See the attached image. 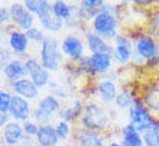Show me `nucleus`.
<instances>
[{
	"label": "nucleus",
	"mask_w": 159,
	"mask_h": 146,
	"mask_svg": "<svg viewBox=\"0 0 159 146\" xmlns=\"http://www.w3.org/2000/svg\"><path fill=\"white\" fill-rule=\"evenodd\" d=\"M80 127L94 132L106 133L111 126V112L109 106L103 104L98 100H90L85 104L83 116L80 117L78 125Z\"/></svg>",
	"instance_id": "f257e3e1"
},
{
	"label": "nucleus",
	"mask_w": 159,
	"mask_h": 146,
	"mask_svg": "<svg viewBox=\"0 0 159 146\" xmlns=\"http://www.w3.org/2000/svg\"><path fill=\"white\" fill-rule=\"evenodd\" d=\"M39 61L49 72H57L65 65V57L61 49V41L55 35H46L39 45Z\"/></svg>",
	"instance_id": "f03ea898"
},
{
	"label": "nucleus",
	"mask_w": 159,
	"mask_h": 146,
	"mask_svg": "<svg viewBox=\"0 0 159 146\" xmlns=\"http://www.w3.org/2000/svg\"><path fill=\"white\" fill-rule=\"evenodd\" d=\"M130 36V35H129ZM133 39L134 55L145 61L146 67H159V43L151 34H142L130 36Z\"/></svg>",
	"instance_id": "7ed1b4c3"
},
{
	"label": "nucleus",
	"mask_w": 159,
	"mask_h": 146,
	"mask_svg": "<svg viewBox=\"0 0 159 146\" xmlns=\"http://www.w3.org/2000/svg\"><path fill=\"white\" fill-rule=\"evenodd\" d=\"M87 28L93 32H96L97 35H100L104 41L113 43L114 39L120 35V32H119V29H120V17L98 10V13L93 17V21L88 23Z\"/></svg>",
	"instance_id": "20e7f679"
},
{
	"label": "nucleus",
	"mask_w": 159,
	"mask_h": 146,
	"mask_svg": "<svg viewBox=\"0 0 159 146\" xmlns=\"http://www.w3.org/2000/svg\"><path fill=\"white\" fill-rule=\"evenodd\" d=\"M127 121L132 123V125L138 129L139 133H145V132H149V130L153 129L155 126L156 119L151 114V112L146 109V106L143 104L142 97L136 96L134 97V101L132 107L127 110Z\"/></svg>",
	"instance_id": "39448f33"
},
{
	"label": "nucleus",
	"mask_w": 159,
	"mask_h": 146,
	"mask_svg": "<svg viewBox=\"0 0 159 146\" xmlns=\"http://www.w3.org/2000/svg\"><path fill=\"white\" fill-rule=\"evenodd\" d=\"M61 49H62L64 57L71 62H77L80 58L87 55L85 41L77 32H68L67 35H64V38L61 39Z\"/></svg>",
	"instance_id": "423d86ee"
},
{
	"label": "nucleus",
	"mask_w": 159,
	"mask_h": 146,
	"mask_svg": "<svg viewBox=\"0 0 159 146\" xmlns=\"http://www.w3.org/2000/svg\"><path fill=\"white\" fill-rule=\"evenodd\" d=\"M113 59L114 64L120 67L129 65L134 55V45L133 39L126 34H120L113 42Z\"/></svg>",
	"instance_id": "0eeeda50"
},
{
	"label": "nucleus",
	"mask_w": 159,
	"mask_h": 146,
	"mask_svg": "<svg viewBox=\"0 0 159 146\" xmlns=\"http://www.w3.org/2000/svg\"><path fill=\"white\" fill-rule=\"evenodd\" d=\"M4 32H6V41H7L6 46L12 51L13 55H16V57H23V55H26L29 52L30 43H32V42L29 41L26 32L17 29V28H15L13 25L6 28Z\"/></svg>",
	"instance_id": "6e6552de"
},
{
	"label": "nucleus",
	"mask_w": 159,
	"mask_h": 146,
	"mask_svg": "<svg viewBox=\"0 0 159 146\" xmlns=\"http://www.w3.org/2000/svg\"><path fill=\"white\" fill-rule=\"evenodd\" d=\"M9 10H10V16H12V25L15 28L23 30V32H28L35 26L36 16L26 9V6L22 2L12 3L9 6Z\"/></svg>",
	"instance_id": "1a4fd4ad"
},
{
	"label": "nucleus",
	"mask_w": 159,
	"mask_h": 146,
	"mask_svg": "<svg viewBox=\"0 0 159 146\" xmlns=\"http://www.w3.org/2000/svg\"><path fill=\"white\" fill-rule=\"evenodd\" d=\"M25 67H26V74L32 81L35 83V85L42 90L46 88L48 84L51 83V72L46 68L42 67L39 58L35 57H26L25 58Z\"/></svg>",
	"instance_id": "9d476101"
},
{
	"label": "nucleus",
	"mask_w": 159,
	"mask_h": 146,
	"mask_svg": "<svg viewBox=\"0 0 159 146\" xmlns=\"http://www.w3.org/2000/svg\"><path fill=\"white\" fill-rule=\"evenodd\" d=\"M36 21H38L39 26L42 28V30H45L48 34L57 35L61 34L65 29V22L55 16L54 10H52V2L49 4H46L45 7L36 15Z\"/></svg>",
	"instance_id": "9b49d317"
},
{
	"label": "nucleus",
	"mask_w": 159,
	"mask_h": 146,
	"mask_svg": "<svg viewBox=\"0 0 159 146\" xmlns=\"http://www.w3.org/2000/svg\"><path fill=\"white\" fill-rule=\"evenodd\" d=\"M94 85H96L97 100L101 101L106 106L113 104L119 94V90H120L119 84L116 83V80L107 78V77H98Z\"/></svg>",
	"instance_id": "f8f14e48"
},
{
	"label": "nucleus",
	"mask_w": 159,
	"mask_h": 146,
	"mask_svg": "<svg viewBox=\"0 0 159 146\" xmlns=\"http://www.w3.org/2000/svg\"><path fill=\"white\" fill-rule=\"evenodd\" d=\"M32 112H34V107H32V103L28 98L13 94L12 106H10V110H9V114L12 116V120L25 123V121L32 119Z\"/></svg>",
	"instance_id": "ddd939ff"
},
{
	"label": "nucleus",
	"mask_w": 159,
	"mask_h": 146,
	"mask_svg": "<svg viewBox=\"0 0 159 146\" xmlns=\"http://www.w3.org/2000/svg\"><path fill=\"white\" fill-rule=\"evenodd\" d=\"M139 96L142 97L143 104L146 106L152 116L159 119V81L148 83Z\"/></svg>",
	"instance_id": "4468645a"
},
{
	"label": "nucleus",
	"mask_w": 159,
	"mask_h": 146,
	"mask_svg": "<svg viewBox=\"0 0 159 146\" xmlns=\"http://www.w3.org/2000/svg\"><path fill=\"white\" fill-rule=\"evenodd\" d=\"M2 77L4 78L6 84H12L15 81H19V80L28 77L26 67H25V59L16 57V58L10 59L7 64H4L2 67Z\"/></svg>",
	"instance_id": "2eb2a0df"
},
{
	"label": "nucleus",
	"mask_w": 159,
	"mask_h": 146,
	"mask_svg": "<svg viewBox=\"0 0 159 146\" xmlns=\"http://www.w3.org/2000/svg\"><path fill=\"white\" fill-rule=\"evenodd\" d=\"M7 87L13 94L25 97V98H28L29 101H34V100H38L39 98V91H41V90L35 85V83L29 77H25V78L19 80V81L7 84Z\"/></svg>",
	"instance_id": "dca6fc26"
},
{
	"label": "nucleus",
	"mask_w": 159,
	"mask_h": 146,
	"mask_svg": "<svg viewBox=\"0 0 159 146\" xmlns=\"http://www.w3.org/2000/svg\"><path fill=\"white\" fill-rule=\"evenodd\" d=\"M104 135L106 133H100V132H94V130H88L77 126L72 142L78 143L80 146H107Z\"/></svg>",
	"instance_id": "f3484780"
},
{
	"label": "nucleus",
	"mask_w": 159,
	"mask_h": 146,
	"mask_svg": "<svg viewBox=\"0 0 159 146\" xmlns=\"http://www.w3.org/2000/svg\"><path fill=\"white\" fill-rule=\"evenodd\" d=\"M84 41H85V46H87L88 54H97V52H106V54H113V43L104 41L100 35H97L96 32H93L87 28L84 30Z\"/></svg>",
	"instance_id": "a211bd4d"
},
{
	"label": "nucleus",
	"mask_w": 159,
	"mask_h": 146,
	"mask_svg": "<svg viewBox=\"0 0 159 146\" xmlns=\"http://www.w3.org/2000/svg\"><path fill=\"white\" fill-rule=\"evenodd\" d=\"M23 138H25L23 123L12 120L9 125L2 127V139L6 146H19Z\"/></svg>",
	"instance_id": "6ab92c4d"
},
{
	"label": "nucleus",
	"mask_w": 159,
	"mask_h": 146,
	"mask_svg": "<svg viewBox=\"0 0 159 146\" xmlns=\"http://www.w3.org/2000/svg\"><path fill=\"white\" fill-rule=\"evenodd\" d=\"M90 57H91V64H93V68H94L97 77H103V75H106L107 72H110L113 70L114 59L111 54L97 52V54H91Z\"/></svg>",
	"instance_id": "aec40b11"
},
{
	"label": "nucleus",
	"mask_w": 159,
	"mask_h": 146,
	"mask_svg": "<svg viewBox=\"0 0 159 146\" xmlns=\"http://www.w3.org/2000/svg\"><path fill=\"white\" fill-rule=\"evenodd\" d=\"M35 143H36V146H59L61 140L57 135L55 125L41 126L38 135L35 138Z\"/></svg>",
	"instance_id": "412c9836"
},
{
	"label": "nucleus",
	"mask_w": 159,
	"mask_h": 146,
	"mask_svg": "<svg viewBox=\"0 0 159 146\" xmlns=\"http://www.w3.org/2000/svg\"><path fill=\"white\" fill-rule=\"evenodd\" d=\"M120 142L123 146H145L142 133H139L138 129L129 121L120 127Z\"/></svg>",
	"instance_id": "4be33fe9"
},
{
	"label": "nucleus",
	"mask_w": 159,
	"mask_h": 146,
	"mask_svg": "<svg viewBox=\"0 0 159 146\" xmlns=\"http://www.w3.org/2000/svg\"><path fill=\"white\" fill-rule=\"evenodd\" d=\"M36 107H39L41 110H43V112L51 114V116L57 117L64 106H62V101L58 100L52 93H49V94H45V96H42L39 98L38 103H36Z\"/></svg>",
	"instance_id": "5701e85b"
},
{
	"label": "nucleus",
	"mask_w": 159,
	"mask_h": 146,
	"mask_svg": "<svg viewBox=\"0 0 159 146\" xmlns=\"http://www.w3.org/2000/svg\"><path fill=\"white\" fill-rule=\"evenodd\" d=\"M138 96L136 93H133L130 88L127 87H120L119 90V94L116 97V100H114V107L117 110H129L132 107L134 101V97Z\"/></svg>",
	"instance_id": "b1692460"
},
{
	"label": "nucleus",
	"mask_w": 159,
	"mask_h": 146,
	"mask_svg": "<svg viewBox=\"0 0 159 146\" xmlns=\"http://www.w3.org/2000/svg\"><path fill=\"white\" fill-rule=\"evenodd\" d=\"M75 127H77L75 125L68 123V121H64V120H58L55 123V130H57V135H58L61 143L72 142V140H74Z\"/></svg>",
	"instance_id": "393cba45"
},
{
	"label": "nucleus",
	"mask_w": 159,
	"mask_h": 146,
	"mask_svg": "<svg viewBox=\"0 0 159 146\" xmlns=\"http://www.w3.org/2000/svg\"><path fill=\"white\" fill-rule=\"evenodd\" d=\"M75 64V70H77V74L80 75H84V77H90V78H98L96 75V71L93 68V64H91V57L90 55H84L83 58H80Z\"/></svg>",
	"instance_id": "a878e982"
},
{
	"label": "nucleus",
	"mask_w": 159,
	"mask_h": 146,
	"mask_svg": "<svg viewBox=\"0 0 159 146\" xmlns=\"http://www.w3.org/2000/svg\"><path fill=\"white\" fill-rule=\"evenodd\" d=\"M52 10L61 21H67L71 15V3L67 0H52Z\"/></svg>",
	"instance_id": "bb28decb"
},
{
	"label": "nucleus",
	"mask_w": 159,
	"mask_h": 146,
	"mask_svg": "<svg viewBox=\"0 0 159 146\" xmlns=\"http://www.w3.org/2000/svg\"><path fill=\"white\" fill-rule=\"evenodd\" d=\"M54 119H55V116H51V114L45 113L43 110H41L39 107H36V106L34 107V112H32V120L36 121L39 126L54 125V123H52Z\"/></svg>",
	"instance_id": "cd10ccee"
},
{
	"label": "nucleus",
	"mask_w": 159,
	"mask_h": 146,
	"mask_svg": "<svg viewBox=\"0 0 159 146\" xmlns=\"http://www.w3.org/2000/svg\"><path fill=\"white\" fill-rule=\"evenodd\" d=\"M58 120H64V121H68V123H72V125H78V119H77L75 116V112H74V109H72L71 104H67L64 106L62 109H61V112L58 113Z\"/></svg>",
	"instance_id": "c85d7f7f"
},
{
	"label": "nucleus",
	"mask_w": 159,
	"mask_h": 146,
	"mask_svg": "<svg viewBox=\"0 0 159 146\" xmlns=\"http://www.w3.org/2000/svg\"><path fill=\"white\" fill-rule=\"evenodd\" d=\"M13 100V93L9 88L0 90V113H9Z\"/></svg>",
	"instance_id": "c756f323"
},
{
	"label": "nucleus",
	"mask_w": 159,
	"mask_h": 146,
	"mask_svg": "<svg viewBox=\"0 0 159 146\" xmlns=\"http://www.w3.org/2000/svg\"><path fill=\"white\" fill-rule=\"evenodd\" d=\"M22 3L25 4L26 9H28L30 13H34L35 16H36L46 4L51 3V0H22Z\"/></svg>",
	"instance_id": "7c9ffc66"
},
{
	"label": "nucleus",
	"mask_w": 159,
	"mask_h": 146,
	"mask_svg": "<svg viewBox=\"0 0 159 146\" xmlns=\"http://www.w3.org/2000/svg\"><path fill=\"white\" fill-rule=\"evenodd\" d=\"M148 28H149V32L159 43V10L153 12L148 21Z\"/></svg>",
	"instance_id": "2f4dec72"
},
{
	"label": "nucleus",
	"mask_w": 159,
	"mask_h": 146,
	"mask_svg": "<svg viewBox=\"0 0 159 146\" xmlns=\"http://www.w3.org/2000/svg\"><path fill=\"white\" fill-rule=\"evenodd\" d=\"M26 35H28V38H29V41L32 42V43H36V45H41L42 41H43L45 36H46V35L43 34L42 28H36V26H34L32 29L28 30Z\"/></svg>",
	"instance_id": "473e14b6"
},
{
	"label": "nucleus",
	"mask_w": 159,
	"mask_h": 146,
	"mask_svg": "<svg viewBox=\"0 0 159 146\" xmlns=\"http://www.w3.org/2000/svg\"><path fill=\"white\" fill-rule=\"evenodd\" d=\"M81 9L85 10H100V7L106 3V0H77Z\"/></svg>",
	"instance_id": "72a5a7b5"
},
{
	"label": "nucleus",
	"mask_w": 159,
	"mask_h": 146,
	"mask_svg": "<svg viewBox=\"0 0 159 146\" xmlns=\"http://www.w3.org/2000/svg\"><path fill=\"white\" fill-rule=\"evenodd\" d=\"M70 104L72 106V109H74V112H75L77 119H78V121H80V117L83 116L87 101L84 100L83 97H72V98H71V103H70Z\"/></svg>",
	"instance_id": "f704fd0d"
},
{
	"label": "nucleus",
	"mask_w": 159,
	"mask_h": 146,
	"mask_svg": "<svg viewBox=\"0 0 159 146\" xmlns=\"http://www.w3.org/2000/svg\"><path fill=\"white\" fill-rule=\"evenodd\" d=\"M39 127H41V126H39L36 121L32 120V119L23 123V132H25V135L29 136V138H34V139L36 138V135H38Z\"/></svg>",
	"instance_id": "c9c22d12"
},
{
	"label": "nucleus",
	"mask_w": 159,
	"mask_h": 146,
	"mask_svg": "<svg viewBox=\"0 0 159 146\" xmlns=\"http://www.w3.org/2000/svg\"><path fill=\"white\" fill-rule=\"evenodd\" d=\"M0 25L3 26L4 29L12 25V16H10V10L6 6L0 7Z\"/></svg>",
	"instance_id": "e433bc0d"
},
{
	"label": "nucleus",
	"mask_w": 159,
	"mask_h": 146,
	"mask_svg": "<svg viewBox=\"0 0 159 146\" xmlns=\"http://www.w3.org/2000/svg\"><path fill=\"white\" fill-rule=\"evenodd\" d=\"M142 138H143V143H145V146H156L158 145V136L155 135L153 130L145 132V133L142 135Z\"/></svg>",
	"instance_id": "4c0bfd02"
},
{
	"label": "nucleus",
	"mask_w": 159,
	"mask_h": 146,
	"mask_svg": "<svg viewBox=\"0 0 159 146\" xmlns=\"http://www.w3.org/2000/svg\"><path fill=\"white\" fill-rule=\"evenodd\" d=\"M10 59H13V52L9 49L7 46L2 45V48H0V64H2V67L4 64H7Z\"/></svg>",
	"instance_id": "58836bf2"
},
{
	"label": "nucleus",
	"mask_w": 159,
	"mask_h": 146,
	"mask_svg": "<svg viewBox=\"0 0 159 146\" xmlns=\"http://www.w3.org/2000/svg\"><path fill=\"white\" fill-rule=\"evenodd\" d=\"M158 3V0H130V6H134L138 9H148Z\"/></svg>",
	"instance_id": "ea45409f"
},
{
	"label": "nucleus",
	"mask_w": 159,
	"mask_h": 146,
	"mask_svg": "<svg viewBox=\"0 0 159 146\" xmlns=\"http://www.w3.org/2000/svg\"><path fill=\"white\" fill-rule=\"evenodd\" d=\"M58 100H61V101H67V100H70V94H68V91L67 90H64L62 87H59L58 90H55L54 93H52Z\"/></svg>",
	"instance_id": "a19ab883"
},
{
	"label": "nucleus",
	"mask_w": 159,
	"mask_h": 146,
	"mask_svg": "<svg viewBox=\"0 0 159 146\" xmlns=\"http://www.w3.org/2000/svg\"><path fill=\"white\" fill-rule=\"evenodd\" d=\"M12 121V116L9 113H0V127H4Z\"/></svg>",
	"instance_id": "79ce46f5"
},
{
	"label": "nucleus",
	"mask_w": 159,
	"mask_h": 146,
	"mask_svg": "<svg viewBox=\"0 0 159 146\" xmlns=\"http://www.w3.org/2000/svg\"><path fill=\"white\" fill-rule=\"evenodd\" d=\"M59 87H61V85H59V83H57V80H51V83L48 84V88H49V93H54L55 90H58Z\"/></svg>",
	"instance_id": "37998d69"
},
{
	"label": "nucleus",
	"mask_w": 159,
	"mask_h": 146,
	"mask_svg": "<svg viewBox=\"0 0 159 146\" xmlns=\"http://www.w3.org/2000/svg\"><path fill=\"white\" fill-rule=\"evenodd\" d=\"M119 4L121 7H129L130 6V0H119Z\"/></svg>",
	"instance_id": "c03bdc74"
},
{
	"label": "nucleus",
	"mask_w": 159,
	"mask_h": 146,
	"mask_svg": "<svg viewBox=\"0 0 159 146\" xmlns=\"http://www.w3.org/2000/svg\"><path fill=\"white\" fill-rule=\"evenodd\" d=\"M107 146H123V145H121L120 140H110V142H107Z\"/></svg>",
	"instance_id": "a18cd8bd"
},
{
	"label": "nucleus",
	"mask_w": 159,
	"mask_h": 146,
	"mask_svg": "<svg viewBox=\"0 0 159 146\" xmlns=\"http://www.w3.org/2000/svg\"><path fill=\"white\" fill-rule=\"evenodd\" d=\"M106 2H113V3H119V0H106Z\"/></svg>",
	"instance_id": "49530a36"
},
{
	"label": "nucleus",
	"mask_w": 159,
	"mask_h": 146,
	"mask_svg": "<svg viewBox=\"0 0 159 146\" xmlns=\"http://www.w3.org/2000/svg\"><path fill=\"white\" fill-rule=\"evenodd\" d=\"M72 146H80L78 143H75V142H72Z\"/></svg>",
	"instance_id": "de8ad7c7"
},
{
	"label": "nucleus",
	"mask_w": 159,
	"mask_h": 146,
	"mask_svg": "<svg viewBox=\"0 0 159 146\" xmlns=\"http://www.w3.org/2000/svg\"><path fill=\"white\" fill-rule=\"evenodd\" d=\"M156 146H159V136H158V145H156Z\"/></svg>",
	"instance_id": "09e8293b"
},
{
	"label": "nucleus",
	"mask_w": 159,
	"mask_h": 146,
	"mask_svg": "<svg viewBox=\"0 0 159 146\" xmlns=\"http://www.w3.org/2000/svg\"><path fill=\"white\" fill-rule=\"evenodd\" d=\"M71 2H74V0H71Z\"/></svg>",
	"instance_id": "8fccbe9b"
}]
</instances>
